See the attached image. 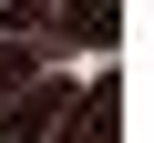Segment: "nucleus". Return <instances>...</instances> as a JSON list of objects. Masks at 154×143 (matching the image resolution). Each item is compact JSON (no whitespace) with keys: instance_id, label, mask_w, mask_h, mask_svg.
Listing matches in <instances>:
<instances>
[{"instance_id":"f257e3e1","label":"nucleus","mask_w":154,"mask_h":143,"mask_svg":"<svg viewBox=\"0 0 154 143\" xmlns=\"http://www.w3.org/2000/svg\"><path fill=\"white\" fill-rule=\"evenodd\" d=\"M62 123H72V82H31V92L0 102V143H41V133H62Z\"/></svg>"},{"instance_id":"f03ea898","label":"nucleus","mask_w":154,"mask_h":143,"mask_svg":"<svg viewBox=\"0 0 154 143\" xmlns=\"http://www.w3.org/2000/svg\"><path fill=\"white\" fill-rule=\"evenodd\" d=\"M113 112H123V92L93 82V102H72V143H113Z\"/></svg>"},{"instance_id":"7ed1b4c3","label":"nucleus","mask_w":154,"mask_h":143,"mask_svg":"<svg viewBox=\"0 0 154 143\" xmlns=\"http://www.w3.org/2000/svg\"><path fill=\"white\" fill-rule=\"evenodd\" d=\"M0 92H31V51L21 41H0Z\"/></svg>"}]
</instances>
